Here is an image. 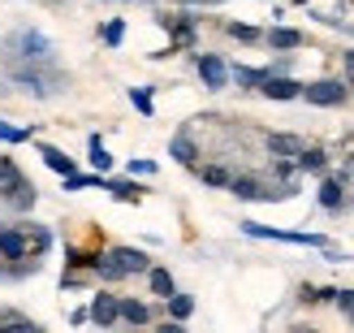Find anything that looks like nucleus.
Segmentation results:
<instances>
[{
	"instance_id": "30",
	"label": "nucleus",
	"mask_w": 354,
	"mask_h": 333,
	"mask_svg": "<svg viewBox=\"0 0 354 333\" xmlns=\"http://www.w3.org/2000/svg\"><path fill=\"white\" fill-rule=\"evenodd\" d=\"M17 173H22V169H17V161H9V156H0V182H13Z\"/></svg>"
},
{
	"instance_id": "28",
	"label": "nucleus",
	"mask_w": 354,
	"mask_h": 333,
	"mask_svg": "<svg viewBox=\"0 0 354 333\" xmlns=\"http://www.w3.org/2000/svg\"><path fill=\"white\" fill-rule=\"evenodd\" d=\"M0 329H39V325H35L30 316H22V312H0Z\"/></svg>"
},
{
	"instance_id": "29",
	"label": "nucleus",
	"mask_w": 354,
	"mask_h": 333,
	"mask_svg": "<svg viewBox=\"0 0 354 333\" xmlns=\"http://www.w3.org/2000/svg\"><path fill=\"white\" fill-rule=\"evenodd\" d=\"M199 178L207 186H229V169L225 165H207V169H199Z\"/></svg>"
},
{
	"instance_id": "21",
	"label": "nucleus",
	"mask_w": 354,
	"mask_h": 333,
	"mask_svg": "<svg viewBox=\"0 0 354 333\" xmlns=\"http://www.w3.org/2000/svg\"><path fill=\"white\" fill-rule=\"evenodd\" d=\"M229 78H234L238 87H246V91H251V87H259L263 78H268V69H246V65H238V69H229Z\"/></svg>"
},
{
	"instance_id": "24",
	"label": "nucleus",
	"mask_w": 354,
	"mask_h": 333,
	"mask_svg": "<svg viewBox=\"0 0 354 333\" xmlns=\"http://www.w3.org/2000/svg\"><path fill=\"white\" fill-rule=\"evenodd\" d=\"M225 35H229V39H238V44H259L263 39L255 26H242V22H225Z\"/></svg>"
},
{
	"instance_id": "32",
	"label": "nucleus",
	"mask_w": 354,
	"mask_h": 333,
	"mask_svg": "<svg viewBox=\"0 0 354 333\" xmlns=\"http://www.w3.org/2000/svg\"><path fill=\"white\" fill-rule=\"evenodd\" d=\"M130 173H156V161H130Z\"/></svg>"
},
{
	"instance_id": "19",
	"label": "nucleus",
	"mask_w": 354,
	"mask_h": 333,
	"mask_svg": "<svg viewBox=\"0 0 354 333\" xmlns=\"http://www.w3.org/2000/svg\"><path fill=\"white\" fill-rule=\"evenodd\" d=\"M229 190L238 199H263V182H255V178H229Z\"/></svg>"
},
{
	"instance_id": "35",
	"label": "nucleus",
	"mask_w": 354,
	"mask_h": 333,
	"mask_svg": "<svg viewBox=\"0 0 354 333\" xmlns=\"http://www.w3.org/2000/svg\"><path fill=\"white\" fill-rule=\"evenodd\" d=\"M350 321H354V312H350Z\"/></svg>"
},
{
	"instance_id": "17",
	"label": "nucleus",
	"mask_w": 354,
	"mask_h": 333,
	"mask_svg": "<svg viewBox=\"0 0 354 333\" xmlns=\"http://www.w3.org/2000/svg\"><path fill=\"white\" fill-rule=\"evenodd\" d=\"M320 208H328V213H337V208H342V178H328V173H324V182H320Z\"/></svg>"
},
{
	"instance_id": "5",
	"label": "nucleus",
	"mask_w": 354,
	"mask_h": 333,
	"mask_svg": "<svg viewBox=\"0 0 354 333\" xmlns=\"http://www.w3.org/2000/svg\"><path fill=\"white\" fill-rule=\"evenodd\" d=\"M0 260H5V264H22V260H30L22 225H0Z\"/></svg>"
},
{
	"instance_id": "22",
	"label": "nucleus",
	"mask_w": 354,
	"mask_h": 333,
	"mask_svg": "<svg viewBox=\"0 0 354 333\" xmlns=\"http://www.w3.org/2000/svg\"><path fill=\"white\" fill-rule=\"evenodd\" d=\"M35 130L30 126H13V121H0V143H30Z\"/></svg>"
},
{
	"instance_id": "31",
	"label": "nucleus",
	"mask_w": 354,
	"mask_h": 333,
	"mask_svg": "<svg viewBox=\"0 0 354 333\" xmlns=\"http://www.w3.org/2000/svg\"><path fill=\"white\" fill-rule=\"evenodd\" d=\"M333 303H337L346 316H350V312H354V290H337V299H333Z\"/></svg>"
},
{
	"instance_id": "18",
	"label": "nucleus",
	"mask_w": 354,
	"mask_h": 333,
	"mask_svg": "<svg viewBox=\"0 0 354 333\" xmlns=\"http://www.w3.org/2000/svg\"><path fill=\"white\" fill-rule=\"evenodd\" d=\"M121 321H126V325H147L151 321V307L138 303V299H121Z\"/></svg>"
},
{
	"instance_id": "25",
	"label": "nucleus",
	"mask_w": 354,
	"mask_h": 333,
	"mask_svg": "<svg viewBox=\"0 0 354 333\" xmlns=\"http://www.w3.org/2000/svg\"><path fill=\"white\" fill-rule=\"evenodd\" d=\"M86 143H91V165H95V173H109V169H113V156L104 152L100 134H91V138H86Z\"/></svg>"
},
{
	"instance_id": "6",
	"label": "nucleus",
	"mask_w": 354,
	"mask_h": 333,
	"mask_svg": "<svg viewBox=\"0 0 354 333\" xmlns=\"http://www.w3.org/2000/svg\"><path fill=\"white\" fill-rule=\"evenodd\" d=\"M199 78H203L207 91H225V87H229V65H225V57L203 52V57H199Z\"/></svg>"
},
{
	"instance_id": "26",
	"label": "nucleus",
	"mask_w": 354,
	"mask_h": 333,
	"mask_svg": "<svg viewBox=\"0 0 354 333\" xmlns=\"http://www.w3.org/2000/svg\"><path fill=\"white\" fill-rule=\"evenodd\" d=\"M100 39L109 44V48H117L121 39H126V22H121V17H113V22H104V30H100Z\"/></svg>"
},
{
	"instance_id": "20",
	"label": "nucleus",
	"mask_w": 354,
	"mask_h": 333,
	"mask_svg": "<svg viewBox=\"0 0 354 333\" xmlns=\"http://www.w3.org/2000/svg\"><path fill=\"white\" fill-rule=\"evenodd\" d=\"M147 282H151V294H156V299H169V294H173L169 269H147Z\"/></svg>"
},
{
	"instance_id": "11",
	"label": "nucleus",
	"mask_w": 354,
	"mask_h": 333,
	"mask_svg": "<svg viewBox=\"0 0 354 333\" xmlns=\"http://www.w3.org/2000/svg\"><path fill=\"white\" fill-rule=\"evenodd\" d=\"M22 234H26V251H30V260H39V255L52 247V230H48V225H22Z\"/></svg>"
},
{
	"instance_id": "7",
	"label": "nucleus",
	"mask_w": 354,
	"mask_h": 333,
	"mask_svg": "<svg viewBox=\"0 0 354 333\" xmlns=\"http://www.w3.org/2000/svg\"><path fill=\"white\" fill-rule=\"evenodd\" d=\"M86 321H95L100 329L117 325V321H121V299H117V294H95L91 307H86Z\"/></svg>"
},
{
	"instance_id": "15",
	"label": "nucleus",
	"mask_w": 354,
	"mask_h": 333,
	"mask_svg": "<svg viewBox=\"0 0 354 333\" xmlns=\"http://www.w3.org/2000/svg\"><path fill=\"white\" fill-rule=\"evenodd\" d=\"M303 147H307V143H303L298 134H268V152H272V156H298Z\"/></svg>"
},
{
	"instance_id": "9",
	"label": "nucleus",
	"mask_w": 354,
	"mask_h": 333,
	"mask_svg": "<svg viewBox=\"0 0 354 333\" xmlns=\"http://www.w3.org/2000/svg\"><path fill=\"white\" fill-rule=\"evenodd\" d=\"M113 260L121 264V273H126V277L147 273V269H151V260H147L143 251H134V247H113Z\"/></svg>"
},
{
	"instance_id": "1",
	"label": "nucleus",
	"mask_w": 354,
	"mask_h": 333,
	"mask_svg": "<svg viewBox=\"0 0 354 333\" xmlns=\"http://www.w3.org/2000/svg\"><path fill=\"white\" fill-rule=\"evenodd\" d=\"M5 65H57V48L39 30H13L5 35Z\"/></svg>"
},
{
	"instance_id": "8",
	"label": "nucleus",
	"mask_w": 354,
	"mask_h": 333,
	"mask_svg": "<svg viewBox=\"0 0 354 333\" xmlns=\"http://www.w3.org/2000/svg\"><path fill=\"white\" fill-rule=\"evenodd\" d=\"M259 96H268V100H298V96H303V82L281 78V74H268V78L259 82Z\"/></svg>"
},
{
	"instance_id": "2",
	"label": "nucleus",
	"mask_w": 354,
	"mask_h": 333,
	"mask_svg": "<svg viewBox=\"0 0 354 333\" xmlns=\"http://www.w3.org/2000/svg\"><path fill=\"white\" fill-rule=\"evenodd\" d=\"M35 199H39V195H35V186H30V178H26V173H17L13 182H0V204H5L9 213L26 217L30 208H35Z\"/></svg>"
},
{
	"instance_id": "3",
	"label": "nucleus",
	"mask_w": 354,
	"mask_h": 333,
	"mask_svg": "<svg viewBox=\"0 0 354 333\" xmlns=\"http://www.w3.org/2000/svg\"><path fill=\"white\" fill-rule=\"evenodd\" d=\"M346 96H350V87H346L342 78H315V82L303 87V100H307V104H320V109L346 104Z\"/></svg>"
},
{
	"instance_id": "12",
	"label": "nucleus",
	"mask_w": 354,
	"mask_h": 333,
	"mask_svg": "<svg viewBox=\"0 0 354 333\" xmlns=\"http://www.w3.org/2000/svg\"><path fill=\"white\" fill-rule=\"evenodd\" d=\"M169 152H173V161H182L186 169H194V161H199V147H194V138H190L186 130H182V134H173Z\"/></svg>"
},
{
	"instance_id": "27",
	"label": "nucleus",
	"mask_w": 354,
	"mask_h": 333,
	"mask_svg": "<svg viewBox=\"0 0 354 333\" xmlns=\"http://www.w3.org/2000/svg\"><path fill=\"white\" fill-rule=\"evenodd\" d=\"M130 104H134V109L143 113V117H151V113H156V104H151V87H134V91H130Z\"/></svg>"
},
{
	"instance_id": "10",
	"label": "nucleus",
	"mask_w": 354,
	"mask_h": 333,
	"mask_svg": "<svg viewBox=\"0 0 354 333\" xmlns=\"http://www.w3.org/2000/svg\"><path fill=\"white\" fill-rule=\"evenodd\" d=\"M39 156H44V165H48L52 173H61V178H69V173H78V165L69 161V156H65L61 147H52V143H39Z\"/></svg>"
},
{
	"instance_id": "33",
	"label": "nucleus",
	"mask_w": 354,
	"mask_h": 333,
	"mask_svg": "<svg viewBox=\"0 0 354 333\" xmlns=\"http://www.w3.org/2000/svg\"><path fill=\"white\" fill-rule=\"evenodd\" d=\"M342 61H346V87H354V52H346Z\"/></svg>"
},
{
	"instance_id": "16",
	"label": "nucleus",
	"mask_w": 354,
	"mask_h": 333,
	"mask_svg": "<svg viewBox=\"0 0 354 333\" xmlns=\"http://www.w3.org/2000/svg\"><path fill=\"white\" fill-rule=\"evenodd\" d=\"M104 190H113V195H117V199H126V204H138V199L147 195V190L138 186V182H121V178H109V182H104Z\"/></svg>"
},
{
	"instance_id": "14",
	"label": "nucleus",
	"mask_w": 354,
	"mask_h": 333,
	"mask_svg": "<svg viewBox=\"0 0 354 333\" xmlns=\"http://www.w3.org/2000/svg\"><path fill=\"white\" fill-rule=\"evenodd\" d=\"M294 161H298V169H303V173H324V169H328L324 147H303V152L294 156Z\"/></svg>"
},
{
	"instance_id": "23",
	"label": "nucleus",
	"mask_w": 354,
	"mask_h": 333,
	"mask_svg": "<svg viewBox=\"0 0 354 333\" xmlns=\"http://www.w3.org/2000/svg\"><path fill=\"white\" fill-rule=\"evenodd\" d=\"M165 303H169V316H173V321H186L190 312H194V299H190V294H177V290L169 294Z\"/></svg>"
},
{
	"instance_id": "4",
	"label": "nucleus",
	"mask_w": 354,
	"mask_h": 333,
	"mask_svg": "<svg viewBox=\"0 0 354 333\" xmlns=\"http://www.w3.org/2000/svg\"><path fill=\"white\" fill-rule=\"evenodd\" d=\"M242 230L251 238H272V242H298V247H328L324 234H290V230H272V225H259V221H242Z\"/></svg>"
},
{
	"instance_id": "13",
	"label": "nucleus",
	"mask_w": 354,
	"mask_h": 333,
	"mask_svg": "<svg viewBox=\"0 0 354 333\" xmlns=\"http://www.w3.org/2000/svg\"><path fill=\"white\" fill-rule=\"evenodd\" d=\"M263 39H268V48H277V52H290V48H298V44H303V35H298V30H290V26H272L268 35H263Z\"/></svg>"
},
{
	"instance_id": "34",
	"label": "nucleus",
	"mask_w": 354,
	"mask_h": 333,
	"mask_svg": "<svg viewBox=\"0 0 354 333\" xmlns=\"http://www.w3.org/2000/svg\"><path fill=\"white\" fill-rule=\"evenodd\" d=\"M294 5H307V0H294Z\"/></svg>"
}]
</instances>
